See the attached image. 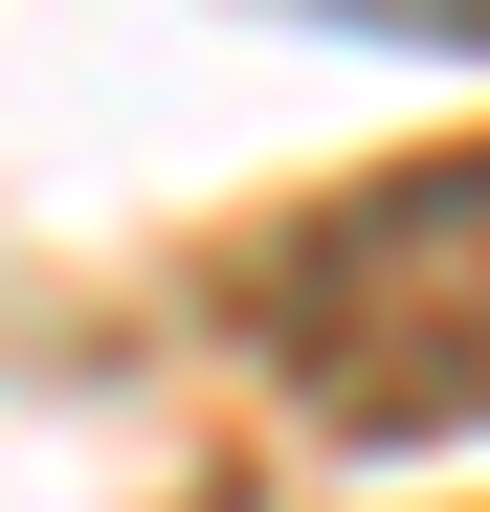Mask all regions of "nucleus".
I'll list each match as a JSON object with an SVG mask.
<instances>
[{
  "label": "nucleus",
  "mask_w": 490,
  "mask_h": 512,
  "mask_svg": "<svg viewBox=\"0 0 490 512\" xmlns=\"http://www.w3.org/2000/svg\"><path fill=\"white\" fill-rule=\"evenodd\" d=\"M268 357L357 446H490V134H446V156H401V179L290 223Z\"/></svg>",
  "instance_id": "obj_1"
},
{
  "label": "nucleus",
  "mask_w": 490,
  "mask_h": 512,
  "mask_svg": "<svg viewBox=\"0 0 490 512\" xmlns=\"http://www.w3.org/2000/svg\"><path fill=\"white\" fill-rule=\"evenodd\" d=\"M335 23H446V45H490V0H335Z\"/></svg>",
  "instance_id": "obj_2"
}]
</instances>
